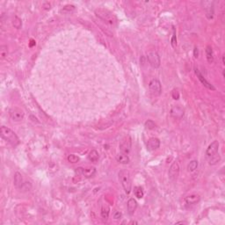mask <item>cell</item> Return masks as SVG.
Here are the masks:
<instances>
[{
    "mask_svg": "<svg viewBox=\"0 0 225 225\" xmlns=\"http://www.w3.org/2000/svg\"><path fill=\"white\" fill-rule=\"evenodd\" d=\"M1 136L3 139H4L6 142L11 143L12 146H17L20 143V139L17 136V135L9 127L5 126H2L0 128Z\"/></svg>",
    "mask_w": 225,
    "mask_h": 225,
    "instance_id": "6da1fadb",
    "label": "cell"
},
{
    "mask_svg": "<svg viewBox=\"0 0 225 225\" xmlns=\"http://www.w3.org/2000/svg\"><path fill=\"white\" fill-rule=\"evenodd\" d=\"M95 14L98 18L100 20H104L105 22L110 24V25H114L117 21V19L114 13L109 12L108 10L103 9V8H99L95 10Z\"/></svg>",
    "mask_w": 225,
    "mask_h": 225,
    "instance_id": "7a4b0ae2",
    "label": "cell"
},
{
    "mask_svg": "<svg viewBox=\"0 0 225 225\" xmlns=\"http://www.w3.org/2000/svg\"><path fill=\"white\" fill-rule=\"evenodd\" d=\"M119 179L122 185V187L126 192V194H128L131 192V188H132V181H131L129 172L127 170H122L119 173Z\"/></svg>",
    "mask_w": 225,
    "mask_h": 225,
    "instance_id": "3957f363",
    "label": "cell"
},
{
    "mask_svg": "<svg viewBox=\"0 0 225 225\" xmlns=\"http://www.w3.org/2000/svg\"><path fill=\"white\" fill-rule=\"evenodd\" d=\"M147 59L148 62L150 64L151 67L157 69L160 66V57L159 55L156 52V51H150L147 55Z\"/></svg>",
    "mask_w": 225,
    "mask_h": 225,
    "instance_id": "277c9868",
    "label": "cell"
},
{
    "mask_svg": "<svg viewBox=\"0 0 225 225\" xmlns=\"http://www.w3.org/2000/svg\"><path fill=\"white\" fill-rule=\"evenodd\" d=\"M149 89L152 94L160 95V93L162 92V86H161L160 81L156 78H153L152 80H150V84H149Z\"/></svg>",
    "mask_w": 225,
    "mask_h": 225,
    "instance_id": "5b68a950",
    "label": "cell"
},
{
    "mask_svg": "<svg viewBox=\"0 0 225 225\" xmlns=\"http://www.w3.org/2000/svg\"><path fill=\"white\" fill-rule=\"evenodd\" d=\"M9 114H10V117L12 118L13 122H20L24 119V116H25L23 111L19 108L11 109Z\"/></svg>",
    "mask_w": 225,
    "mask_h": 225,
    "instance_id": "8992f818",
    "label": "cell"
},
{
    "mask_svg": "<svg viewBox=\"0 0 225 225\" xmlns=\"http://www.w3.org/2000/svg\"><path fill=\"white\" fill-rule=\"evenodd\" d=\"M219 149V143L218 141H214L213 143H211L209 144V146L208 147V149L206 150V155L208 157H211L217 154Z\"/></svg>",
    "mask_w": 225,
    "mask_h": 225,
    "instance_id": "52a82bcc",
    "label": "cell"
},
{
    "mask_svg": "<svg viewBox=\"0 0 225 225\" xmlns=\"http://www.w3.org/2000/svg\"><path fill=\"white\" fill-rule=\"evenodd\" d=\"M178 174H179V165L177 162H173L169 169V173H168L169 178L171 180H176Z\"/></svg>",
    "mask_w": 225,
    "mask_h": 225,
    "instance_id": "ba28073f",
    "label": "cell"
},
{
    "mask_svg": "<svg viewBox=\"0 0 225 225\" xmlns=\"http://www.w3.org/2000/svg\"><path fill=\"white\" fill-rule=\"evenodd\" d=\"M171 115L174 119H181L184 116V109L179 106H173L171 109Z\"/></svg>",
    "mask_w": 225,
    "mask_h": 225,
    "instance_id": "9c48e42d",
    "label": "cell"
},
{
    "mask_svg": "<svg viewBox=\"0 0 225 225\" xmlns=\"http://www.w3.org/2000/svg\"><path fill=\"white\" fill-rule=\"evenodd\" d=\"M130 149H131V141L129 137H127L120 144V150L122 153L127 155L130 151Z\"/></svg>",
    "mask_w": 225,
    "mask_h": 225,
    "instance_id": "30bf717a",
    "label": "cell"
},
{
    "mask_svg": "<svg viewBox=\"0 0 225 225\" xmlns=\"http://www.w3.org/2000/svg\"><path fill=\"white\" fill-rule=\"evenodd\" d=\"M195 74L197 75L198 76V78H199V80H200V82L202 83V84L205 86V87H207L208 89H209V90H212V91H215L216 90V88L209 83V82H208L207 80H206V78L203 76L201 75V73L200 72V71L199 70H195Z\"/></svg>",
    "mask_w": 225,
    "mask_h": 225,
    "instance_id": "8fae6325",
    "label": "cell"
},
{
    "mask_svg": "<svg viewBox=\"0 0 225 225\" xmlns=\"http://www.w3.org/2000/svg\"><path fill=\"white\" fill-rule=\"evenodd\" d=\"M160 146V141L157 138H150L147 143V149L149 150H155Z\"/></svg>",
    "mask_w": 225,
    "mask_h": 225,
    "instance_id": "7c38bea8",
    "label": "cell"
},
{
    "mask_svg": "<svg viewBox=\"0 0 225 225\" xmlns=\"http://www.w3.org/2000/svg\"><path fill=\"white\" fill-rule=\"evenodd\" d=\"M24 181H23V178L22 175L20 173H16L14 174V185L17 188L19 189H22L24 187Z\"/></svg>",
    "mask_w": 225,
    "mask_h": 225,
    "instance_id": "4fadbf2b",
    "label": "cell"
},
{
    "mask_svg": "<svg viewBox=\"0 0 225 225\" xmlns=\"http://www.w3.org/2000/svg\"><path fill=\"white\" fill-rule=\"evenodd\" d=\"M127 211H128L129 215H133L135 213V211L136 210L137 202H136V200H135V199L131 198V199H129V200H127Z\"/></svg>",
    "mask_w": 225,
    "mask_h": 225,
    "instance_id": "5bb4252c",
    "label": "cell"
},
{
    "mask_svg": "<svg viewBox=\"0 0 225 225\" xmlns=\"http://www.w3.org/2000/svg\"><path fill=\"white\" fill-rule=\"evenodd\" d=\"M116 160L120 163V164H122V165H127L129 163L130 159L129 157H127V155L126 154H123V153H119L117 156H116Z\"/></svg>",
    "mask_w": 225,
    "mask_h": 225,
    "instance_id": "9a60e30c",
    "label": "cell"
},
{
    "mask_svg": "<svg viewBox=\"0 0 225 225\" xmlns=\"http://www.w3.org/2000/svg\"><path fill=\"white\" fill-rule=\"evenodd\" d=\"M200 200V198L198 194H191V195L186 197V199H185L186 202L187 204H195V203L199 202Z\"/></svg>",
    "mask_w": 225,
    "mask_h": 225,
    "instance_id": "2e32d148",
    "label": "cell"
},
{
    "mask_svg": "<svg viewBox=\"0 0 225 225\" xmlns=\"http://www.w3.org/2000/svg\"><path fill=\"white\" fill-rule=\"evenodd\" d=\"M100 155L96 150H92L88 154V159L92 162H97L99 160Z\"/></svg>",
    "mask_w": 225,
    "mask_h": 225,
    "instance_id": "e0dca14e",
    "label": "cell"
},
{
    "mask_svg": "<svg viewBox=\"0 0 225 225\" xmlns=\"http://www.w3.org/2000/svg\"><path fill=\"white\" fill-rule=\"evenodd\" d=\"M206 57L209 63H212L214 62V54H213L212 48L210 46H207L206 48Z\"/></svg>",
    "mask_w": 225,
    "mask_h": 225,
    "instance_id": "ac0fdd59",
    "label": "cell"
},
{
    "mask_svg": "<svg viewBox=\"0 0 225 225\" xmlns=\"http://www.w3.org/2000/svg\"><path fill=\"white\" fill-rule=\"evenodd\" d=\"M95 173H96V169L94 167H90L87 169H84L83 176H84L85 178H91L95 175Z\"/></svg>",
    "mask_w": 225,
    "mask_h": 225,
    "instance_id": "d6986e66",
    "label": "cell"
},
{
    "mask_svg": "<svg viewBox=\"0 0 225 225\" xmlns=\"http://www.w3.org/2000/svg\"><path fill=\"white\" fill-rule=\"evenodd\" d=\"M197 167H198V162L196 160H193V161H191L188 164V165H187V171L190 172V173H193V172H194L197 169Z\"/></svg>",
    "mask_w": 225,
    "mask_h": 225,
    "instance_id": "ffe728a7",
    "label": "cell"
},
{
    "mask_svg": "<svg viewBox=\"0 0 225 225\" xmlns=\"http://www.w3.org/2000/svg\"><path fill=\"white\" fill-rule=\"evenodd\" d=\"M134 194H135V197H137L138 199H141L143 197V191L141 186H135L134 188Z\"/></svg>",
    "mask_w": 225,
    "mask_h": 225,
    "instance_id": "44dd1931",
    "label": "cell"
},
{
    "mask_svg": "<svg viewBox=\"0 0 225 225\" xmlns=\"http://www.w3.org/2000/svg\"><path fill=\"white\" fill-rule=\"evenodd\" d=\"M12 25H13V26H14L15 28L20 29V28L22 26V21H21V20H20L18 16H14L13 21H12Z\"/></svg>",
    "mask_w": 225,
    "mask_h": 225,
    "instance_id": "7402d4cb",
    "label": "cell"
},
{
    "mask_svg": "<svg viewBox=\"0 0 225 225\" xmlns=\"http://www.w3.org/2000/svg\"><path fill=\"white\" fill-rule=\"evenodd\" d=\"M108 216H109V208L107 206H104L101 208V216L104 219H107Z\"/></svg>",
    "mask_w": 225,
    "mask_h": 225,
    "instance_id": "603a6c76",
    "label": "cell"
},
{
    "mask_svg": "<svg viewBox=\"0 0 225 225\" xmlns=\"http://www.w3.org/2000/svg\"><path fill=\"white\" fill-rule=\"evenodd\" d=\"M7 53H8V50H7V46L5 45H2L0 47V56L2 59H4L6 56H7Z\"/></svg>",
    "mask_w": 225,
    "mask_h": 225,
    "instance_id": "cb8c5ba5",
    "label": "cell"
},
{
    "mask_svg": "<svg viewBox=\"0 0 225 225\" xmlns=\"http://www.w3.org/2000/svg\"><path fill=\"white\" fill-rule=\"evenodd\" d=\"M209 158H210V160H209V165H212L217 164V163L220 161V157L217 156V154L215 155V156H213V157H209Z\"/></svg>",
    "mask_w": 225,
    "mask_h": 225,
    "instance_id": "d4e9b609",
    "label": "cell"
},
{
    "mask_svg": "<svg viewBox=\"0 0 225 225\" xmlns=\"http://www.w3.org/2000/svg\"><path fill=\"white\" fill-rule=\"evenodd\" d=\"M68 161L69 162H71V163H77L78 161H79V157H77V156H76V155H73V154H71V155H70L69 157H68Z\"/></svg>",
    "mask_w": 225,
    "mask_h": 225,
    "instance_id": "484cf974",
    "label": "cell"
},
{
    "mask_svg": "<svg viewBox=\"0 0 225 225\" xmlns=\"http://www.w3.org/2000/svg\"><path fill=\"white\" fill-rule=\"evenodd\" d=\"M155 127H156V124L153 121L149 120L145 122V127L148 128V129H153V128H155Z\"/></svg>",
    "mask_w": 225,
    "mask_h": 225,
    "instance_id": "4316f807",
    "label": "cell"
},
{
    "mask_svg": "<svg viewBox=\"0 0 225 225\" xmlns=\"http://www.w3.org/2000/svg\"><path fill=\"white\" fill-rule=\"evenodd\" d=\"M172 45L173 48H176V45H177V40H176V34H175V30H173V38H172Z\"/></svg>",
    "mask_w": 225,
    "mask_h": 225,
    "instance_id": "83f0119b",
    "label": "cell"
},
{
    "mask_svg": "<svg viewBox=\"0 0 225 225\" xmlns=\"http://www.w3.org/2000/svg\"><path fill=\"white\" fill-rule=\"evenodd\" d=\"M83 172H84V168L82 167H77L75 170V173L78 176L83 175Z\"/></svg>",
    "mask_w": 225,
    "mask_h": 225,
    "instance_id": "f1b7e54d",
    "label": "cell"
},
{
    "mask_svg": "<svg viewBox=\"0 0 225 225\" xmlns=\"http://www.w3.org/2000/svg\"><path fill=\"white\" fill-rule=\"evenodd\" d=\"M74 9H75V6H74V5H66V6L63 7V10H64V11H69V12L73 11Z\"/></svg>",
    "mask_w": 225,
    "mask_h": 225,
    "instance_id": "f546056e",
    "label": "cell"
},
{
    "mask_svg": "<svg viewBox=\"0 0 225 225\" xmlns=\"http://www.w3.org/2000/svg\"><path fill=\"white\" fill-rule=\"evenodd\" d=\"M173 98L174 100H178V98H179V93H178V91H176V90H173Z\"/></svg>",
    "mask_w": 225,
    "mask_h": 225,
    "instance_id": "4dcf8cb0",
    "label": "cell"
},
{
    "mask_svg": "<svg viewBox=\"0 0 225 225\" xmlns=\"http://www.w3.org/2000/svg\"><path fill=\"white\" fill-rule=\"evenodd\" d=\"M114 218L115 220L121 219V218H122V213H120V212H115L114 215Z\"/></svg>",
    "mask_w": 225,
    "mask_h": 225,
    "instance_id": "1f68e13d",
    "label": "cell"
},
{
    "mask_svg": "<svg viewBox=\"0 0 225 225\" xmlns=\"http://www.w3.org/2000/svg\"><path fill=\"white\" fill-rule=\"evenodd\" d=\"M50 6H51V5H50V3H48V2L43 4V8H44V9H46V10H49V9H50V8H51Z\"/></svg>",
    "mask_w": 225,
    "mask_h": 225,
    "instance_id": "d6a6232c",
    "label": "cell"
},
{
    "mask_svg": "<svg viewBox=\"0 0 225 225\" xmlns=\"http://www.w3.org/2000/svg\"><path fill=\"white\" fill-rule=\"evenodd\" d=\"M194 57L195 58L198 57V49L197 48H194Z\"/></svg>",
    "mask_w": 225,
    "mask_h": 225,
    "instance_id": "836d02e7",
    "label": "cell"
},
{
    "mask_svg": "<svg viewBox=\"0 0 225 225\" xmlns=\"http://www.w3.org/2000/svg\"><path fill=\"white\" fill-rule=\"evenodd\" d=\"M31 42H33V41H31ZM33 44H35V43H31V44H30V46L32 47V46H33Z\"/></svg>",
    "mask_w": 225,
    "mask_h": 225,
    "instance_id": "e575fe53",
    "label": "cell"
},
{
    "mask_svg": "<svg viewBox=\"0 0 225 225\" xmlns=\"http://www.w3.org/2000/svg\"><path fill=\"white\" fill-rule=\"evenodd\" d=\"M223 63H224V56H223Z\"/></svg>",
    "mask_w": 225,
    "mask_h": 225,
    "instance_id": "d590c367",
    "label": "cell"
}]
</instances>
